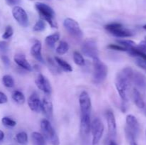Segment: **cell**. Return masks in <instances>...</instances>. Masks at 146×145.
<instances>
[{"label": "cell", "instance_id": "1", "mask_svg": "<svg viewBox=\"0 0 146 145\" xmlns=\"http://www.w3.org/2000/svg\"><path fill=\"white\" fill-rule=\"evenodd\" d=\"M35 8L41 19L46 21L52 28H58V24L54 19L55 11L50 6L42 2H37L35 4Z\"/></svg>", "mask_w": 146, "mask_h": 145}, {"label": "cell", "instance_id": "2", "mask_svg": "<svg viewBox=\"0 0 146 145\" xmlns=\"http://www.w3.org/2000/svg\"><path fill=\"white\" fill-rule=\"evenodd\" d=\"M131 83V80L123 72H118L116 75L115 81V85L117 91L122 100V102H128V92Z\"/></svg>", "mask_w": 146, "mask_h": 145}, {"label": "cell", "instance_id": "3", "mask_svg": "<svg viewBox=\"0 0 146 145\" xmlns=\"http://www.w3.org/2000/svg\"><path fill=\"white\" fill-rule=\"evenodd\" d=\"M94 73L93 81L95 84H101L104 82L108 75V67L98 58L93 59Z\"/></svg>", "mask_w": 146, "mask_h": 145}, {"label": "cell", "instance_id": "4", "mask_svg": "<svg viewBox=\"0 0 146 145\" xmlns=\"http://www.w3.org/2000/svg\"><path fill=\"white\" fill-rule=\"evenodd\" d=\"M41 129L43 136L47 139L51 145H59L60 141L58 135L56 133L51 122L47 119H43L41 121Z\"/></svg>", "mask_w": 146, "mask_h": 145}, {"label": "cell", "instance_id": "5", "mask_svg": "<svg viewBox=\"0 0 146 145\" xmlns=\"http://www.w3.org/2000/svg\"><path fill=\"white\" fill-rule=\"evenodd\" d=\"M104 28L111 35L118 38H127L133 36V33L131 30L125 28L122 24L118 22L106 24L104 26Z\"/></svg>", "mask_w": 146, "mask_h": 145}, {"label": "cell", "instance_id": "6", "mask_svg": "<svg viewBox=\"0 0 146 145\" xmlns=\"http://www.w3.org/2000/svg\"><path fill=\"white\" fill-rule=\"evenodd\" d=\"M92 145H98L104 132V125L99 118H95L91 122Z\"/></svg>", "mask_w": 146, "mask_h": 145}, {"label": "cell", "instance_id": "7", "mask_svg": "<svg viewBox=\"0 0 146 145\" xmlns=\"http://www.w3.org/2000/svg\"><path fill=\"white\" fill-rule=\"evenodd\" d=\"M81 51L84 55L91 58H98V49L97 43L94 38H88L85 40L81 45Z\"/></svg>", "mask_w": 146, "mask_h": 145}, {"label": "cell", "instance_id": "8", "mask_svg": "<svg viewBox=\"0 0 146 145\" xmlns=\"http://www.w3.org/2000/svg\"><path fill=\"white\" fill-rule=\"evenodd\" d=\"M64 26L70 35L76 38H81L83 37V31L80 28L78 23L71 18H66L64 21Z\"/></svg>", "mask_w": 146, "mask_h": 145}, {"label": "cell", "instance_id": "9", "mask_svg": "<svg viewBox=\"0 0 146 145\" xmlns=\"http://www.w3.org/2000/svg\"><path fill=\"white\" fill-rule=\"evenodd\" d=\"M12 16L17 23L23 28L29 26V17L27 12L22 7L19 6H14L12 9Z\"/></svg>", "mask_w": 146, "mask_h": 145}, {"label": "cell", "instance_id": "10", "mask_svg": "<svg viewBox=\"0 0 146 145\" xmlns=\"http://www.w3.org/2000/svg\"><path fill=\"white\" fill-rule=\"evenodd\" d=\"M130 55L135 58V62L138 67L146 72V53L141 51L138 47L131 48L128 51Z\"/></svg>", "mask_w": 146, "mask_h": 145}, {"label": "cell", "instance_id": "11", "mask_svg": "<svg viewBox=\"0 0 146 145\" xmlns=\"http://www.w3.org/2000/svg\"><path fill=\"white\" fill-rule=\"evenodd\" d=\"M81 115H90L91 110V100L89 95L86 91L81 92L78 98Z\"/></svg>", "mask_w": 146, "mask_h": 145}, {"label": "cell", "instance_id": "12", "mask_svg": "<svg viewBox=\"0 0 146 145\" xmlns=\"http://www.w3.org/2000/svg\"><path fill=\"white\" fill-rule=\"evenodd\" d=\"M35 83L37 88L46 95H50L52 91L51 85L46 78L41 73L37 75L35 80Z\"/></svg>", "mask_w": 146, "mask_h": 145}, {"label": "cell", "instance_id": "13", "mask_svg": "<svg viewBox=\"0 0 146 145\" xmlns=\"http://www.w3.org/2000/svg\"><path fill=\"white\" fill-rule=\"evenodd\" d=\"M125 122H126L125 129L132 132L136 137L140 131V125L139 123H138V119H136V117L134 115H128L126 116V118H125Z\"/></svg>", "mask_w": 146, "mask_h": 145}, {"label": "cell", "instance_id": "14", "mask_svg": "<svg viewBox=\"0 0 146 145\" xmlns=\"http://www.w3.org/2000/svg\"><path fill=\"white\" fill-rule=\"evenodd\" d=\"M107 124H108V134L111 137H115L116 136L117 127L116 121H115V115L111 110H107L106 113Z\"/></svg>", "mask_w": 146, "mask_h": 145}, {"label": "cell", "instance_id": "15", "mask_svg": "<svg viewBox=\"0 0 146 145\" xmlns=\"http://www.w3.org/2000/svg\"><path fill=\"white\" fill-rule=\"evenodd\" d=\"M131 82L136 87V89L145 92L146 91V77L140 72H134Z\"/></svg>", "mask_w": 146, "mask_h": 145}, {"label": "cell", "instance_id": "16", "mask_svg": "<svg viewBox=\"0 0 146 145\" xmlns=\"http://www.w3.org/2000/svg\"><path fill=\"white\" fill-rule=\"evenodd\" d=\"M81 134L83 136H88L91 132V115H81Z\"/></svg>", "mask_w": 146, "mask_h": 145}, {"label": "cell", "instance_id": "17", "mask_svg": "<svg viewBox=\"0 0 146 145\" xmlns=\"http://www.w3.org/2000/svg\"><path fill=\"white\" fill-rule=\"evenodd\" d=\"M28 105L32 112L38 113L41 111V102L36 92L29 96L28 99Z\"/></svg>", "mask_w": 146, "mask_h": 145}, {"label": "cell", "instance_id": "18", "mask_svg": "<svg viewBox=\"0 0 146 145\" xmlns=\"http://www.w3.org/2000/svg\"><path fill=\"white\" fill-rule=\"evenodd\" d=\"M41 111L47 119H51L54 114V107L51 100L44 98L41 102Z\"/></svg>", "mask_w": 146, "mask_h": 145}, {"label": "cell", "instance_id": "19", "mask_svg": "<svg viewBox=\"0 0 146 145\" xmlns=\"http://www.w3.org/2000/svg\"><path fill=\"white\" fill-rule=\"evenodd\" d=\"M41 43L39 41H36L34 44L31 48V55L38 62L41 63H44V58H43L42 55H41Z\"/></svg>", "mask_w": 146, "mask_h": 145}, {"label": "cell", "instance_id": "20", "mask_svg": "<svg viewBox=\"0 0 146 145\" xmlns=\"http://www.w3.org/2000/svg\"><path fill=\"white\" fill-rule=\"evenodd\" d=\"M14 61L20 68L27 71H32V66L28 62L25 55L23 54H16L14 57Z\"/></svg>", "mask_w": 146, "mask_h": 145}, {"label": "cell", "instance_id": "21", "mask_svg": "<svg viewBox=\"0 0 146 145\" xmlns=\"http://www.w3.org/2000/svg\"><path fill=\"white\" fill-rule=\"evenodd\" d=\"M133 99L134 103L135 104V105L139 109H143V107L145 105V103L143 98L141 97L140 91L138 89H136V88L133 89Z\"/></svg>", "mask_w": 146, "mask_h": 145}, {"label": "cell", "instance_id": "22", "mask_svg": "<svg viewBox=\"0 0 146 145\" xmlns=\"http://www.w3.org/2000/svg\"><path fill=\"white\" fill-rule=\"evenodd\" d=\"M31 141L33 145H46L44 136L37 132H34L31 134Z\"/></svg>", "mask_w": 146, "mask_h": 145}, {"label": "cell", "instance_id": "23", "mask_svg": "<svg viewBox=\"0 0 146 145\" xmlns=\"http://www.w3.org/2000/svg\"><path fill=\"white\" fill-rule=\"evenodd\" d=\"M54 60H55L56 63L58 65V67L61 69H62L64 71L67 72H71L73 71V68L71 67V65L69 63H68L66 61H64V60L61 59V58H58L57 56L54 58Z\"/></svg>", "mask_w": 146, "mask_h": 145}, {"label": "cell", "instance_id": "24", "mask_svg": "<svg viewBox=\"0 0 146 145\" xmlns=\"http://www.w3.org/2000/svg\"><path fill=\"white\" fill-rule=\"evenodd\" d=\"M60 38V34L59 33H54V34L48 35V36L46 37L45 38V44L48 46L53 48L55 45L56 43L59 40Z\"/></svg>", "mask_w": 146, "mask_h": 145}, {"label": "cell", "instance_id": "25", "mask_svg": "<svg viewBox=\"0 0 146 145\" xmlns=\"http://www.w3.org/2000/svg\"><path fill=\"white\" fill-rule=\"evenodd\" d=\"M11 98L14 102L19 104V105H22L26 101L25 96L23 94V92H21L19 90H17L13 91L12 94H11Z\"/></svg>", "mask_w": 146, "mask_h": 145}, {"label": "cell", "instance_id": "26", "mask_svg": "<svg viewBox=\"0 0 146 145\" xmlns=\"http://www.w3.org/2000/svg\"><path fill=\"white\" fill-rule=\"evenodd\" d=\"M116 42L118 43V44L121 45V46L126 48L127 51H128L129 49H131V48H135V47L137 46L136 44H135L133 41H132V40H125V39L117 40Z\"/></svg>", "mask_w": 146, "mask_h": 145}, {"label": "cell", "instance_id": "27", "mask_svg": "<svg viewBox=\"0 0 146 145\" xmlns=\"http://www.w3.org/2000/svg\"><path fill=\"white\" fill-rule=\"evenodd\" d=\"M68 49H69V45H68V43L62 41L59 43L56 49V51L58 55H64L68 52Z\"/></svg>", "mask_w": 146, "mask_h": 145}, {"label": "cell", "instance_id": "28", "mask_svg": "<svg viewBox=\"0 0 146 145\" xmlns=\"http://www.w3.org/2000/svg\"><path fill=\"white\" fill-rule=\"evenodd\" d=\"M47 62H48V66L51 72L54 74L60 73V69L58 65L56 63L55 60H53L52 58H47Z\"/></svg>", "mask_w": 146, "mask_h": 145}, {"label": "cell", "instance_id": "29", "mask_svg": "<svg viewBox=\"0 0 146 145\" xmlns=\"http://www.w3.org/2000/svg\"><path fill=\"white\" fill-rule=\"evenodd\" d=\"M15 139L19 144L24 145L28 142V135L25 132H20L17 134Z\"/></svg>", "mask_w": 146, "mask_h": 145}, {"label": "cell", "instance_id": "30", "mask_svg": "<svg viewBox=\"0 0 146 145\" xmlns=\"http://www.w3.org/2000/svg\"><path fill=\"white\" fill-rule=\"evenodd\" d=\"M73 58H74V63L77 65L83 66V65H85V60H84V58L78 51H74V54H73Z\"/></svg>", "mask_w": 146, "mask_h": 145}, {"label": "cell", "instance_id": "31", "mask_svg": "<svg viewBox=\"0 0 146 145\" xmlns=\"http://www.w3.org/2000/svg\"><path fill=\"white\" fill-rule=\"evenodd\" d=\"M3 85L8 88H11L14 86V80L10 75H4L2 77Z\"/></svg>", "mask_w": 146, "mask_h": 145}, {"label": "cell", "instance_id": "32", "mask_svg": "<svg viewBox=\"0 0 146 145\" xmlns=\"http://www.w3.org/2000/svg\"><path fill=\"white\" fill-rule=\"evenodd\" d=\"M46 28V23L44 20L40 19L36 22L33 27V31L36 32H40V31H44Z\"/></svg>", "mask_w": 146, "mask_h": 145}, {"label": "cell", "instance_id": "33", "mask_svg": "<svg viewBox=\"0 0 146 145\" xmlns=\"http://www.w3.org/2000/svg\"><path fill=\"white\" fill-rule=\"evenodd\" d=\"M1 122H2V124L4 126L8 127H15L17 125L16 121L11 119L9 117H4L1 119Z\"/></svg>", "mask_w": 146, "mask_h": 145}, {"label": "cell", "instance_id": "34", "mask_svg": "<svg viewBox=\"0 0 146 145\" xmlns=\"http://www.w3.org/2000/svg\"><path fill=\"white\" fill-rule=\"evenodd\" d=\"M125 134H126V137L128 139V142H129L130 145H138L137 144L136 142H135V136L132 132H130L127 129H125Z\"/></svg>", "mask_w": 146, "mask_h": 145}, {"label": "cell", "instance_id": "35", "mask_svg": "<svg viewBox=\"0 0 146 145\" xmlns=\"http://www.w3.org/2000/svg\"><path fill=\"white\" fill-rule=\"evenodd\" d=\"M13 34H14V30H13L12 27L11 26H7L5 28V31H4V34L2 35V38L4 39H9V38H11Z\"/></svg>", "mask_w": 146, "mask_h": 145}, {"label": "cell", "instance_id": "36", "mask_svg": "<svg viewBox=\"0 0 146 145\" xmlns=\"http://www.w3.org/2000/svg\"><path fill=\"white\" fill-rule=\"evenodd\" d=\"M107 48H108L110 50H113V51H127L126 48L121 46L119 44H109L108 45H107Z\"/></svg>", "mask_w": 146, "mask_h": 145}, {"label": "cell", "instance_id": "37", "mask_svg": "<svg viewBox=\"0 0 146 145\" xmlns=\"http://www.w3.org/2000/svg\"><path fill=\"white\" fill-rule=\"evenodd\" d=\"M137 47H138L141 51H143V52L145 53L146 52V36L145 37L143 41L142 42H141V44H140L139 45H137Z\"/></svg>", "mask_w": 146, "mask_h": 145}, {"label": "cell", "instance_id": "38", "mask_svg": "<svg viewBox=\"0 0 146 145\" xmlns=\"http://www.w3.org/2000/svg\"><path fill=\"white\" fill-rule=\"evenodd\" d=\"M8 101L7 96L2 92H0V104L7 103Z\"/></svg>", "mask_w": 146, "mask_h": 145}, {"label": "cell", "instance_id": "39", "mask_svg": "<svg viewBox=\"0 0 146 145\" xmlns=\"http://www.w3.org/2000/svg\"><path fill=\"white\" fill-rule=\"evenodd\" d=\"M8 49V44L4 41H0V51H6Z\"/></svg>", "mask_w": 146, "mask_h": 145}, {"label": "cell", "instance_id": "40", "mask_svg": "<svg viewBox=\"0 0 146 145\" xmlns=\"http://www.w3.org/2000/svg\"><path fill=\"white\" fill-rule=\"evenodd\" d=\"M1 61H2L3 63L5 65L6 67H9L10 65V60L9 58V57H7V55H2L1 56Z\"/></svg>", "mask_w": 146, "mask_h": 145}, {"label": "cell", "instance_id": "41", "mask_svg": "<svg viewBox=\"0 0 146 145\" xmlns=\"http://www.w3.org/2000/svg\"><path fill=\"white\" fill-rule=\"evenodd\" d=\"M7 4L9 6H17L21 2V0H5Z\"/></svg>", "mask_w": 146, "mask_h": 145}, {"label": "cell", "instance_id": "42", "mask_svg": "<svg viewBox=\"0 0 146 145\" xmlns=\"http://www.w3.org/2000/svg\"><path fill=\"white\" fill-rule=\"evenodd\" d=\"M4 133L3 131L0 130V143H1V142L3 141V139H4Z\"/></svg>", "mask_w": 146, "mask_h": 145}, {"label": "cell", "instance_id": "43", "mask_svg": "<svg viewBox=\"0 0 146 145\" xmlns=\"http://www.w3.org/2000/svg\"><path fill=\"white\" fill-rule=\"evenodd\" d=\"M109 145H118V144L115 142L114 140H110L109 142Z\"/></svg>", "mask_w": 146, "mask_h": 145}, {"label": "cell", "instance_id": "44", "mask_svg": "<svg viewBox=\"0 0 146 145\" xmlns=\"http://www.w3.org/2000/svg\"><path fill=\"white\" fill-rule=\"evenodd\" d=\"M143 111L144 115H145V117H146V104H145V107H143Z\"/></svg>", "mask_w": 146, "mask_h": 145}, {"label": "cell", "instance_id": "45", "mask_svg": "<svg viewBox=\"0 0 146 145\" xmlns=\"http://www.w3.org/2000/svg\"><path fill=\"white\" fill-rule=\"evenodd\" d=\"M143 28H144V29H145V30H146V24H145V25L143 26Z\"/></svg>", "mask_w": 146, "mask_h": 145}, {"label": "cell", "instance_id": "46", "mask_svg": "<svg viewBox=\"0 0 146 145\" xmlns=\"http://www.w3.org/2000/svg\"><path fill=\"white\" fill-rule=\"evenodd\" d=\"M145 135H146V130H145Z\"/></svg>", "mask_w": 146, "mask_h": 145}]
</instances>
